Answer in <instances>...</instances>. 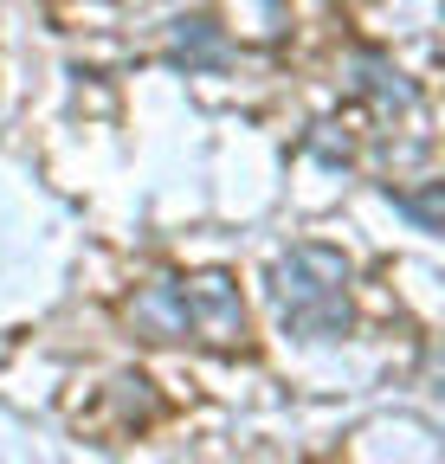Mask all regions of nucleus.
<instances>
[{
    "label": "nucleus",
    "mask_w": 445,
    "mask_h": 464,
    "mask_svg": "<svg viewBox=\"0 0 445 464\" xmlns=\"http://www.w3.org/2000/svg\"><path fill=\"white\" fill-rule=\"evenodd\" d=\"M394 213H407L420 232H445V181H426V188H387Z\"/></svg>",
    "instance_id": "nucleus-6"
},
{
    "label": "nucleus",
    "mask_w": 445,
    "mask_h": 464,
    "mask_svg": "<svg viewBox=\"0 0 445 464\" xmlns=\"http://www.w3.org/2000/svg\"><path fill=\"white\" fill-rule=\"evenodd\" d=\"M310 149H316L323 161H349V136H336V123H316V130H310Z\"/></svg>",
    "instance_id": "nucleus-8"
},
{
    "label": "nucleus",
    "mask_w": 445,
    "mask_h": 464,
    "mask_svg": "<svg viewBox=\"0 0 445 464\" xmlns=\"http://www.w3.org/2000/svg\"><path fill=\"white\" fill-rule=\"evenodd\" d=\"M169 65H181V72H227L233 45H227V33H219L207 14H188V20L169 26Z\"/></svg>",
    "instance_id": "nucleus-4"
},
{
    "label": "nucleus",
    "mask_w": 445,
    "mask_h": 464,
    "mask_svg": "<svg viewBox=\"0 0 445 464\" xmlns=\"http://www.w3.org/2000/svg\"><path fill=\"white\" fill-rule=\"evenodd\" d=\"M181 304H188V335H200L213 348L246 342V297H239V284L227 271L181 277Z\"/></svg>",
    "instance_id": "nucleus-2"
},
{
    "label": "nucleus",
    "mask_w": 445,
    "mask_h": 464,
    "mask_svg": "<svg viewBox=\"0 0 445 464\" xmlns=\"http://www.w3.org/2000/svg\"><path fill=\"white\" fill-rule=\"evenodd\" d=\"M110 393H117V406H123V420H155V387L142 381V374H117L110 381Z\"/></svg>",
    "instance_id": "nucleus-7"
},
{
    "label": "nucleus",
    "mask_w": 445,
    "mask_h": 464,
    "mask_svg": "<svg viewBox=\"0 0 445 464\" xmlns=\"http://www.w3.org/2000/svg\"><path fill=\"white\" fill-rule=\"evenodd\" d=\"M349 72H355V84H362L374 103H394V110H413V103H420V91H413L394 65H387V58H374V52H355Z\"/></svg>",
    "instance_id": "nucleus-5"
},
{
    "label": "nucleus",
    "mask_w": 445,
    "mask_h": 464,
    "mask_svg": "<svg viewBox=\"0 0 445 464\" xmlns=\"http://www.w3.org/2000/svg\"><path fill=\"white\" fill-rule=\"evenodd\" d=\"M271 290H277V310H285V329L297 342H343L355 329V310H349V258L336 246H291L271 271Z\"/></svg>",
    "instance_id": "nucleus-1"
},
{
    "label": "nucleus",
    "mask_w": 445,
    "mask_h": 464,
    "mask_svg": "<svg viewBox=\"0 0 445 464\" xmlns=\"http://www.w3.org/2000/svg\"><path fill=\"white\" fill-rule=\"evenodd\" d=\"M130 323L149 342H181L188 335V304H181V277H155L130 297Z\"/></svg>",
    "instance_id": "nucleus-3"
}]
</instances>
